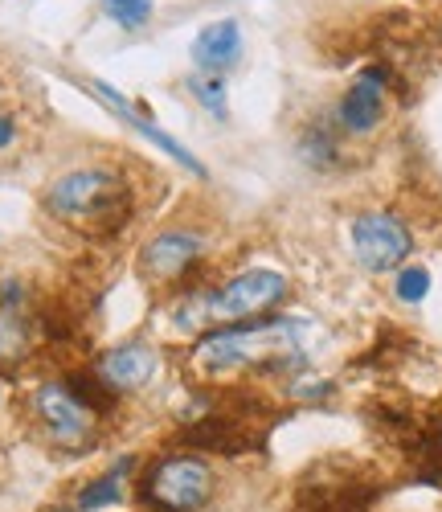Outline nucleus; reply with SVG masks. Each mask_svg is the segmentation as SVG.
<instances>
[{
  "instance_id": "9d476101",
  "label": "nucleus",
  "mask_w": 442,
  "mask_h": 512,
  "mask_svg": "<svg viewBox=\"0 0 442 512\" xmlns=\"http://www.w3.org/2000/svg\"><path fill=\"white\" fill-rule=\"evenodd\" d=\"M86 87H91V95H99V99H103V103H107V107H111V111H115V115H119L127 127H136V132H140L148 144H156L160 152H168L176 164H185L193 177H205V164H201L193 152H185V144H181V140H172L168 132H160V127H156V123H152V119H148V115H144L136 103H127V99H123L115 87H107L103 78H91V82H86Z\"/></svg>"
},
{
  "instance_id": "423d86ee",
  "label": "nucleus",
  "mask_w": 442,
  "mask_h": 512,
  "mask_svg": "<svg viewBox=\"0 0 442 512\" xmlns=\"http://www.w3.org/2000/svg\"><path fill=\"white\" fill-rule=\"evenodd\" d=\"M33 414H37L41 426H46L50 443H58V447H66V451H78V447L91 443L95 418H99V414H91V410H86V406L70 394L66 381H46V386H37V394H33Z\"/></svg>"
},
{
  "instance_id": "9b49d317",
  "label": "nucleus",
  "mask_w": 442,
  "mask_h": 512,
  "mask_svg": "<svg viewBox=\"0 0 442 512\" xmlns=\"http://www.w3.org/2000/svg\"><path fill=\"white\" fill-rule=\"evenodd\" d=\"M160 369V357L156 349H148L144 340H127V345H115L103 361H99V373L111 390H144L148 381L156 377Z\"/></svg>"
},
{
  "instance_id": "6ab92c4d",
  "label": "nucleus",
  "mask_w": 442,
  "mask_h": 512,
  "mask_svg": "<svg viewBox=\"0 0 442 512\" xmlns=\"http://www.w3.org/2000/svg\"><path fill=\"white\" fill-rule=\"evenodd\" d=\"M393 291H397V300H402V304H422L426 295H430V271H426V267H406V271H397Z\"/></svg>"
},
{
  "instance_id": "1a4fd4ad",
  "label": "nucleus",
  "mask_w": 442,
  "mask_h": 512,
  "mask_svg": "<svg viewBox=\"0 0 442 512\" xmlns=\"http://www.w3.org/2000/svg\"><path fill=\"white\" fill-rule=\"evenodd\" d=\"M201 259V238L189 230H164L140 250V279L148 283H172L181 279Z\"/></svg>"
},
{
  "instance_id": "a211bd4d",
  "label": "nucleus",
  "mask_w": 442,
  "mask_h": 512,
  "mask_svg": "<svg viewBox=\"0 0 442 512\" xmlns=\"http://www.w3.org/2000/svg\"><path fill=\"white\" fill-rule=\"evenodd\" d=\"M103 13L123 29H144L152 17V0H103Z\"/></svg>"
},
{
  "instance_id": "20e7f679",
  "label": "nucleus",
  "mask_w": 442,
  "mask_h": 512,
  "mask_svg": "<svg viewBox=\"0 0 442 512\" xmlns=\"http://www.w3.org/2000/svg\"><path fill=\"white\" fill-rule=\"evenodd\" d=\"M283 295H287V279L279 271L254 267V271L234 275L230 283H221L213 295H205L201 316L217 320V324H242V320H254L262 312H271Z\"/></svg>"
},
{
  "instance_id": "2eb2a0df",
  "label": "nucleus",
  "mask_w": 442,
  "mask_h": 512,
  "mask_svg": "<svg viewBox=\"0 0 442 512\" xmlns=\"http://www.w3.org/2000/svg\"><path fill=\"white\" fill-rule=\"evenodd\" d=\"M66 386H70V394L91 410V414H107V410H115V394L119 390H111L103 377H86V373H74V377H66Z\"/></svg>"
},
{
  "instance_id": "f3484780",
  "label": "nucleus",
  "mask_w": 442,
  "mask_h": 512,
  "mask_svg": "<svg viewBox=\"0 0 442 512\" xmlns=\"http://www.w3.org/2000/svg\"><path fill=\"white\" fill-rule=\"evenodd\" d=\"M299 152H303L307 164L328 168V164H336V136L328 132V127H307V136L299 140Z\"/></svg>"
},
{
  "instance_id": "aec40b11",
  "label": "nucleus",
  "mask_w": 442,
  "mask_h": 512,
  "mask_svg": "<svg viewBox=\"0 0 442 512\" xmlns=\"http://www.w3.org/2000/svg\"><path fill=\"white\" fill-rule=\"evenodd\" d=\"M13 140H17V123H13V115H0V152H5Z\"/></svg>"
},
{
  "instance_id": "39448f33",
  "label": "nucleus",
  "mask_w": 442,
  "mask_h": 512,
  "mask_svg": "<svg viewBox=\"0 0 442 512\" xmlns=\"http://www.w3.org/2000/svg\"><path fill=\"white\" fill-rule=\"evenodd\" d=\"M414 250V238L402 218L393 213H361L352 222V254L365 271H397Z\"/></svg>"
},
{
  "instance_id": "f03ea898",
  "label": "nucleus",
  "mask_w": 442,
  "mask_h": 512,
  "mask_svg": "<svg viewBox=\"0 0 442 512\" xmlns=\"http://www.w3.org/2000/svg\"><path fill=\"white\" fill-rule=\"evenodd\" d=\"M377 496H381L377 472L348 455H328L312 463L295 488L299 512H369Z\"/></svg>"
},
{
  "instance_id": "0eeeda50",
  "label": "nucleus",
  "mask_w": 442,
  "mask_h": 512,
  "mask_svg": "<svg viewBox=\"0 0 442 512\" xmlns=\"http://www.w3.org/2000/svg\"><path fill=\"white\" fill-rule=\"evenodd\" d=\"M279 332H283V320L262 316V320H254V324H242V328H226V332L205 336L193 357H197V365H201L205 373H226V369H234V365H246V361L262 357Z\"/></svg>"
},
{
  "instance_id": "ddd939ff",
  "label": "nucleus",
  "mask_w": 442,
  "mask_h": 512,
  "mask_svg": "<svg viewBox=\"0 0 442 512\" xmlns=\"http://www.w3.org/2000/svg\"><path fill=\"white\" fill-rule=\"evenodd\" d=\"M29 345V295L21 279H0V357H21Z\"/></svg>"
},
{
  "instance_id": "f257e3e1",
  "label": "nucleus",
  "mask_w": 442,
  "mask_h": 512,
  "mask_svg": "<svg viewBox=\"0 0 442 512\" xmlns=\"http://www.w3.org/2000/svg\"><path fill=\"white\" fill-rule=\"evenodd\" d=\"M46 209L82 234H115L131 213V189L115 168H74L46 189Z\"/></svg>"
},
{
  "instance_id": "7ed1b4c3",
  "label": "nucleus",
  "mask_w": 442,
  "mask_h": 512,
  "mask_svg": "<svg viewBox=\"0 0 442 512\" xmlns=\"http://www.w3.org/2000/svg\"><path fill=\"white\" fill-rule=\"evenodd\" d=\"M213 484V467L201 455H168L148 472L144 500L156 512H201L213 500Z\"/></svg>"
},
{
  "instance_id": "dca6fc26",
  "label": "nucleus",
  "mask_w": 442,
  "mask_h": 512,
  "mask_svg": "<svg viewBox=\"0 0 442 512\" xmlns=\"http://www.w3.org/2000/svg\"><path fill=\"white\" fill-rule=\"evenodd\" d=\"M189 91L197 95V103H201L213 119H226V115H230V107H226V78H221V74H197V78L189 82Z\"/></svg>"
},
{
  "instance_id": "f8f14e48",
  "label": "nucleus",
  "mask_w": 442,
  "mask_h": 512,
  "mask_svg": "<svg viewBox=\"0 0 442 512\" xmlns=\"http://www.w3.org/2000/svg\"><path fill=\"white\" fill-rule=\"evenodd\" d=\"M193 66L201 74H226L242 58V25L238 21H213L193 37Z\"/></svg>"
},
{
  "instance_id": "4468645a",
  "label": "nucleus",
  "mask_w": 442,
  "mask_h": 512,
  "mask_svg": "<svg viewBox=\"0 0 442 512\" xmlns=\"http://www.w3.org/2000/svg\"><path fill=\"white\" fill-rule=\"evenodd\" d=\"M127 472H131V459H123L119 467H111L107 476L91 480V484L78 492L74 508H78V512H99V508H107V504H119V500H123V480H127Z\"/></svg>"
},
{
  "instance_id": "6e6552de",
  "label": "nucleus",
  "mask_w": 442,
  "mask_h": 512,
  "mask_svg": "<svg viewBox=\"0 0 442 512\" xmlns=\"http://www.w3.org/2000/svg\"><path fill=\"white\" fill-rule=\"evenodd\" d=\"M389 82H393V70L385 62H369L357 78H352V87L344 91V99L336 107V123L344 127L348 136H369L373 127L385 119Z\"/></svg>"
}]
</instances>
